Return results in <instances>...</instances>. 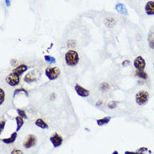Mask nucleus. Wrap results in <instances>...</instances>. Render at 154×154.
I'll return each instance as SVG.
<instances>
[{
	"mask_svg": "<svg viewBox=\"0 0 154 154\" xmlns=\"http://www.w3.org/2000/svg\"><path fill=\"white\" fill-rule=\"evenodd\" d=\"M133 66L136 70H143L146 68V60L142 56H137L133 61Z\"/></svg>",
	"mask_w": 154,
	"mask_h": 154,
	"instance_id": "0eeeda50",
	"label": "nucleus"
},
{
	"mask_svg": "<svg viewBox=\"0 0 154 154\" xmlns=\"http://www.w3.org/2000/svg\"><path fill=\"white\" fill-rule=\"evenodd\" d=\"M37 143V138L36 137L33 135V134H31V135H28L24 140V142L23 143V146L25 149H30L31 147H33L35 146V144Z\"/></svg>",
	"mask_w": 154,
	"mask_h": 154,
	"instance_id": "20e7f679",
	"label": "nucleus"
},
{
	"mask_svg": "<svg viewBox=\"0 0 154 154\" xmlns=\"http://www.w3.org/2000/svg\"><path fill=\"white\" fill-rule=\"evenodd\" d=\"M147 151H148V149H147V147H141V148H139V149L136 151V153L137 154H145V153H146Z\"/></svg>",
	"mask_w": 154,
	"mask_h": 154,
	"instance_id": "393cba45",
	"label": "nucleus"
},
{
	"mask_svg": "<svg viewBox=\"0 0 154 154\" xmlns=\"http://www.w3.org/2000/svg\"><path fill=\"white\" fill-rule=\"evenodd\" d=\"M16 111H17V113H18V116L21 117L24 119H27V118H28V117H27V115H26V113H25V110H22V109H20V108H17V109H16Z\"/></svg>",
	"mask_w": 154,
	"mask_h": 154,
	"instance_id": "4be33fe9",
	"label": "nucleus"
},
{
	"mask_svg": "<svg viewBox=\"0 0 154 154\" xmlns=\"http://www.w3.org/2000/svg\"><path fill=\"white\" fill-rule=\"evenodd\" d=\"M28 70H29V66H26L25 64H21V65H19L18 66H16L13 70L12 73H14V75H16L18 76H20L24 72H26Z\"/></svg>",
	"mask_w": 154,
	"mask_h": 154,
	"instance_id": "1a4fd4ad",
	"label": "nucleus"
},
{
	"mask_svg": "<svg viewBox=\"0 0 154 154\" xmlns=\"http://www.w3.org/2000/svg\"><path fill=\"white\" fill-rule=\"evenodd\" d=\"M74 90H75L76 93H77L80 97L85 98V97H88V96L90 95V91H89L88 90L84 88V87H83L82 86H80V85L77 84V83L75 85V86H74Z\"/></svg>",
	"mask_w": 154,
	"mask_h": 154,
	"instance_id": "6e6552de",
	"label": "nucleus"
},
{
	"mask_svg": "<svg viewBox=\"0 0 154 154\" xmlns=\"http://www.w3.org/2000/svg\"><path fill=\"white\" fill-rule=\"evenodd\" d=\"M45 75L50 80H55L61 75V70L58 67L49 66L45 70Z\"/></svg>",
	"mask_w": 154,
	"mask_h": 154,
	"instance_id": "f03ea898",
	"label": "nucleus"
},
{
	"mask_svg": "<svg viewBox=\"0 0 154 154\" xmlns=\"http://www.w3.org/2000/svg\"><path fill=\"white\" fill-rule=\"evenodd\" d=\"M129 64H130V61H129V60H125V61L122 62V66H129Z\"/></svg>",
	"mask_w": 154,
	"mask_h": 154,
	"instance_id": "cd10ccee",
	"label": "nucleus"
},
{
	"mask_svg": "<svg viewBox=\"0 0 154 154\" xmlns=\"http://www.w3.org/2000/svg\"><path fill=\"white\" fill-rule=\"evenodd\" d=\"M149 100V93L147 90H142L136 94V102L138 106L146 105Z\"/></svg>",
	"mask_w": 154,
	"mask_h": 154,
	"instance_id": "7ed1b4c3",
	"label": "nucleus"
},
{
	"mask_svg": "<svg viewBox=\"0 0 154 154\" xmlns=\"http://www.w3.org/2000/svg\"><path fill=\"white\" fill-rule=\"evenodd\" d=\"M5 80L10 86H16L20 84V76L14 75V73H11L9 76H7V77L5 78Z\"/></svg>",
	"mask_w": 154,
	"mask_h": 154,
	"instance_id": "39448f33",
	"label": "nucleus"
},
{
	"mask_svg": "<svg viewBox=\"0 0 154 154\" xmlns=\"http://www.w3.org/2000/svg\"><path fill=\"white\" fill-rule=\"evenodd\" d=\"M153 68H154V62H153Z\"/></svg>",
	"mask_w": 154,
	"mask_h": 154,
	"instance_id": "72a5a7b5",
	"label": "nucleus"
},
{
	"mask_svg": "<svg viewBox=\"0 0 154 154\" xmlns=\"http://www.w3.org/2000/svg\"><path fill=\"white\" fill-rule=\"evenodd\" d=\"M102 105V100H99L97 103H96V106H100Z\"/></svg>",
	"mask_w": 154,
	"mask_h": 154,
	"instance_id": "7c9ffc66",
	"label": "nucleus"
},
{
	"mask_svg": "<svg viewBox=\"0 0 154 154\" xmlns=\"http://www.w3.org/2000/svg\"><path fill=\"white\" fill-rule=\"evenodd\" d=\"M21 92H23V93H24L25 95H26V96H28V91L25 90V89L24 88H20V89H16L15 90H14V97H15V96L16 95H18V94H20V93H21Z\"/></svg>",
	"mask_w": 154,
	"mask_h": 154,
	"instance_id": "412c9836",
	"label": "nucleus"
},
{
	"mask_svg": "<svg viewBox=\"0 0 154 154\" xmlns=\"http://www.w3.org/2000/svg\"><path fill=\"white\" fill-rule=\"evenodd\" d=\"M4 2H5V4H6L7 7H10V5H11L10 0H4Z\"/></svg>",
	"mask_w": 154,
	"mask_h": 154,
	"instance_id": "c85d7f7f",
	"label": "nucleus"
},
{
	"mask_svg": "<svg viewBox=\"0 0 154 154\" xmlns=\"http://www.w3.org/2000/svg\"><path fill=\"white\" fill-rule=\"evenodd\" d=\"M5 124H6V121H4V120H1V122H0V131H1V132L4 130Z\"/></svg>",
	"mask_w": 154,
	"mask_h": 154,
	"instance_id": "a878e982",
	"label": "nucleus"
},
{
	"mask_svg": "<svg viewBox=\"0 0 154 154\" xmlns=\"http://www.w3.org/2000/svg\"><path fill=\"white\" fill-rule=\"evenodd\" d=\"M45 60V62H47L48 64H55L56 62V60L55 59V57L52 56V55H45L44 56Z\"/></svg>",
	"mask_w": 154,
	"mask_h": 154,
	"instance_id": "6ab92c4d",
	"label": "nucleus"
},
{
	"mask_svg": "<svg viewBox=\"0 0 154 154\" xmlns=\"http://www.w3.org/2000/svg\"><path fill=\"white\" fill-rule=\"evenodd\" d=\"M50 142L52 143V146L54 147H58L62 144L63 138H62V137L61 135H59L58 133L55 132L50 137Z\"/></svg>",
	"mask_w": 154,
	"mask_h": 154,
	"instance_id": "423d86ee",
	"label": "nucleus"
},
{
	"mask_svg": "<svg viewBox=\"0 0 154 154\" xmlns=\"http://www.w3.org/2000/svg\"><path fill=\"white\" fill-rule=\"evenodd\" d=\"M111 154H119V153H118L117 151H114V152H113Z\"/></svg>",
	"mask_w": 154,
	"mask_h": 154,
	"instance_id": "473e14b6",
	"label": "nucleus"
},
{
	"mask_svg": "<svg viewBox=\"0 0 154 154\" xmlns=\"http://www.w3.org/2000/svg\"><path fill=\"white\" fill-rule=\"evenodd\" d=\"M35 126L36 127H40V128H41V129H48V124L45 122V121L43 120V119H41V118H38L36 121H35Z\"/></svg>",
	"mask_w": 154,
	"mask_h": 154,
	"instance_id": "4468645a",
	"label": "nucleus"
},
{
	"mask_svg": "<svg viewBox=\"0 0 154 154\" xmlns=\"http://www.w3.org/2000/svg\"><path fill=\"white\" fill-rule=\"evenodd\" d=\"M64 59H65L66 66L73 67V66H76L78 64L80 57H79V55L76 50H69L65 54Z\"/></svg>",
	"mask_w": 154,
	"mask_h": 154,
	"instance_id": "f257e3e1",
	"label": "nucleus"
},
{
	"mask_svg": "<svg viewBox=\"0 0 154 154\" xmlns=\"http://www.w3.org/2000/svg\"><path fill=\"white\" fill-rule=\"evenodd\" d=\"M110 88V86L107 82H103L99 85V90L102 91H107Z\"/></svg>",
	"mask_w": 154,
	"mask_h": 154,
	"instance_id": "aec40b11",
	"label": "nucleus"
},
{
	"mask_svg": "<svg viewBox=\"0 0 154 154\" xmlns=\"http://www.w3.org/2000/svg\"><path fill=\"white\" fill-rule=\"evenodd\" d=\"M135 76L136 77H138L141 80H146L148 79V75H147V73L146 71H144V70H136L135 71Z\"/></svg>",
	"mask_w": 154,
	"mask_h": 154,
	"instance_id": "ddd939ff",
	"label": "nucleus"
},
{
	"mask_svg": "<svg viewBox=\"0 0 154 154\" xmlns=\"http://www.w3.org/2000/svg\"><path fill=\"white\" fill-rule=\"evenodd\" d=\"M5 100V92L2 88H0V105H3V103Z\"/></svg>",
	"mask_w": 154,
	"mask_h": 154,
	"instance_id": "5701e85b",
	"label": "nucleus"
},
{
	"mask_svg": "<svg viewBox=\"0 0 154 154\" xmlns=\"http://www.w3.org/2000/svg\"><path fill=\"white\" fill-rule=\"evenodd\" d=\"M17 137H18V133H17V132H13V133H12L11 136H10L9 137H7V138L1 139V141L4 143V144H7V145H9V144H12V143H14V142L16 141V138H17Z\"/></svg>",
	"mask_w": 154,
	"mask_h": 154,
	"instance_id": "f8f14e48",
	"label": "nucleus"
},
{
	"mask_svg": "<svg viewBox=\"0 0 154 154\" xmlns=\"http://www.w3.org/2000/svg\"><path fill=\"white\" fill-rule=\"evenodd\" d=\"M15 121H16V132H19L24 126V118L20 116H17L15 117Z\"/></svg>",
	"mask_w": 154,
	"mask_h": 154,
	"instance_id": "a211bd4d",
	"label": "nucleus"
},
{
	"mask_svg": "<svg viewBox=\"0 0 154 154\" xmlns=\"http://www.w3.org/2000/svg\"><path fill=\"white\" fill-rule=\"evenodd\" d=\"M116 106H117V102L115 101V100L110 101V102L108 103V107L110 109H115V108H116Z\"/></svg>",
	"mask_w": 154,
	"mask_h": 154,
	"instance_id": "b1692460",
	"label": "nucleus"
},
{
	"mask_svg": "<svg viewBox=\"0 0 154 154\" xmlns=\"http://www.w3.org/2000/svg\"><path fill=\"white\" fill-rule=\"evenodd\" d=\"M147 42L150 49L154 50V31H150L147 36Z\"/></svg>",
	"mask_w": 154,
	"mask_h": 154,
	"instance_id": "2eb2a0df",
	"label": "nucleus"
},
{
	"mask_svg": "<svg viewBox=\"0 0 154 154\" xmlns=\"http://www.w3.org/2000/svg\"><path fill=\"white\" fill-rule=\"evenodd\" d=\"M56 96V95H55V94H54V93H53V94H52V95L51 96H52V98H51V99H52V100H54V98H55L54 96Z\"/></svg>",
	"mask_w": 154,
	"mask_h": 154,
	"instance_id": "2f4dec72",
	"label": "nucleus"
},
{
	"mask_svg": "<svg viewBox=\"0 0 154 154\" xmlns=\"http://www.w3.org/2000/svg\"><path fill=\"white\" fill-rule=\"evenodd\" d=\"M10 154H24V153L20 149H14Z\"/></svg>",
	"mask_w": 154,
	"mask_h": 154,
	"instance_id": "bb28decb",
	"label": "nucleus"
},
{
	"mask_svg": "<svg viewBox=\"0 0 154 154\" xmlns=\"http://www.w3.org/2000/svg\"><path fill=\"white\" fill-rule=\"evenodd\" d=\"M24 80L26 83L31 84V83H33V82H35V81L36 80V77H35V76H34L33 75V72H31V73H28V74L24 76Z\"/></svg>",
	"mask_w": 154,
	"mask_h": 154,
	"instance_id": "dca6fc26",
	"label": "nucleus"
},
{
	"mask_svg": "<svg viewBox=\"0 0 154 154\" xmlns=\"http://www.w3.org/2000/svg\"><path fill=\"white\" fill-rule=\"evenodd\" d=\"M111 120V117H103V118H100V119H98L97 121H96V123H97V125L99 126V127H102V126H104V125H106V124H108L109 122Z\"/></svg>",
	"mask_w": 154,
	"mask_h": 154,
	"instance_id": "f3484780",
	"label": "nucleus"
},
{
	"mask_svg": "<svg viewBox=\"0 0 154 154\" xmlns=\"http://www.w3.org/2000/svg\"><path fill=\"white\" fill-rule=\"evenodd\" d=\"M144 11L147 15L153 16L154 15V1H148L144 8Z\"/></svg>",
	"mask_w": 154,
	"mask_h": 154,
	"instance_id": "9d476101",
	"label": "nucleus"
},
{
	"mask_svg": "<svg viewBox=\"0 0 154 154\" xmlns=\"http://www.w3.org/2000/svg\"><path fill=\"white\" fill-rule=\"evenodd\" d=\"M124 154H137V153H136V152H129V151H126V152H125V153Z\"/></svg>",
	"mask_w": 154,
	"mask_h": 154,
	"instance_id": "c756f323",
	"label": "nucleus"
},
{
	"mask_svg": "<svg viewBox=\"0 0 154 154\" xmlns=\"http://www.w3.org/2000/svg\"><path fill=\"white\" fill-rule=\"evenodd\" d=\"M115 10L118 12L119 13L121 14H124V15H128V10L126 9V7L125 6V4L119 3H116L115 6Z\"/></svg>",
	"mask_w": 154,
	"mask_h": 154,
	"instance_id": "9b49d317",
	"label": "nucleus"
}]
</instances>
